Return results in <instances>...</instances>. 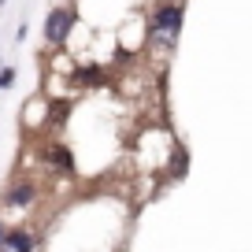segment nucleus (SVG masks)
Returning <instances> with one entry per match:
<instances>
[{"instance_id":"obj_1","label":"nucleus","mask_w":252,"mask_h":252,"mask_svg":"<svg viewBox=\"0 0 252 252\" xmlns=\"http://www.w3.org/2000/svg\"><path fill=\"white\" fill-rule=\"evenodd\" d=\"M71 26H74V11L71 8H52L48 19H45V41L48 45H60V41L71 33Z\"/></svg>"},{"instance_id":"obj_2","label":"nucleus","mask_w":252,"mask_h":252,"mask_svg":"<svg viewBox=\"0 0 252 252\" xmlns=\"http://www.w3.org/2000/svg\"><path fill=\"white\" fill-rule=\"evenodd\" d=\"M156 33H163V37H178V30H182V4H163V8L156 11Z\"/></svg>"},{"instance_id":"obj_3","label":"nucleus","mask_w":252,"mask_h":252,"mask_svg":"<svg viewBox=\"0 0 252 252\" xmlns=\"http://www.w3.org/2000/svg\"><path fill=\"white\" fill-rule=\"evenodd\" d=\"M33 197H37V186H33L30 178H19L15 186L4 193V208H30Z\"/></svg>"},{"instance_id":"obj_4","label":"nucleus","mask_w":252,"mask_h":252,"mask_svg":"<svg viewBox=\"0 0 252 252\" xmlns=\"http://www.w3.org/2000/svg\"><path fill=\"white\" fill-rule=\"evenodd\" d=\"M0 249H8V252H33V234H30L26 226L4 230V241H0Z\"/></svg>"},{"instance_id":"obj_5","label":"nucleus","mask_w":252,"mask_h":252,"mask_svg":"<svg viewBox=\"0 0 252 252\" xmlns=\"http://www.w3.org/2000/svg\"><path fill=\"white\" fill-rule=\"evenodd\" d=\"M45 159H52L60 171H71V152L60 149V145H56V149H48V152H45Z\"/></svg>"},{"instance_id":"obj_6","label":"nucleus","mask_w":252,"mask_h":252,"mask_svg":"<svg viewBox=\"0 0 252 252\" xmlns=\"http://www.w3.org/2000/svg\"><path fill=\"white\" fill-rule=\"evenodd\" d=\"M78 78H82V82H89V86H100V82H104V71H100V67H82Z\"/></svg>"},{"instance_id":"obj_7","label":"nucleus","mask_w":252,"mask_h":252,"mask_svg":"<svg viewBox=\"0 0 252 252\" xmlns=\"http://www.w3.org/2000/svg\"><path fill=\"white\" fill-rule=\"evenodd\" d=\"M171 171H174V178H182V174H186V152H174V163H171Z\"/></svg>"},{"instance_id":"obj_8","label":"nucleus","mask_w":252,"mask_h":252,"mask_svg":"<svg viewBox=\"0 0 252 252\" xmlns=\"http://www.w3.org/2000/svg\"><path fill=\"white\" fill-rule=\"evenodd\" d=\"M63 119H67V104L56 100V104H52V123H63Z\"/></svg>"},{"instance_id":"obj_9","label":"nucleus","mask_w":252,"mask_h":252,"mask_svg":"<svg viewBox=\"0 0 252 252\" xmlns=\"http://www.w3.org/2000/svg\"><path fill=\"white\" fill-rule=\"evenodd\" d=\"M11 82H15V71H11V67H4V71H0V89H8Z\"/></svg>"},{"instance_id":"obj_10","label":"nucleus","mask_w":252,"mask_h":252,"mask_svg":"<svg viewBox=\"0 0 252 252\" xmlns=\"http://www.w3.org/2000/svg\"><path fill=\"white\" fill-rule=\"evenodd\" d=\"M0 241H4V222H0Z\"/></svg>"},{"instance_id":"obj_11","label":"nucleus","mask_w":252,"mask_h":252,"mask_svg":"<svg viewBox=\"0 0 252 252\" xmlns=\"http://www.w3.org/2000/svg\"><path fill=\"white\" fill-rule=\"evenodd\" d=\"M0 4H4V0H0Z\"/></svg>"}]
</instances>
